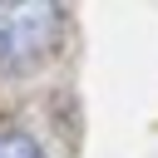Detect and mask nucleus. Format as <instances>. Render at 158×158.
I'll return each mask as SVG.
<instances>
[{"mask_svg": "<svg viewBox=\"0 0 158 158\" xmlns=\"http://www.w3.org/2000/svg\"><path fill=\"white\" fill-rule=\"evenodd\" d=\"M59 30H64L59 5H40V0L0 5V59L5 64H35L59 44Z\"/></svg>", "mask_w": 158, "mask_h": 158, "instance_id": "nucleus-1", "label": "nucleus"}, {"mask_svg": "<svg viewBox=\"0 0 158 158\" xmlns=\"http://www.w3.org/2000/svg\"><path fill=\"white\" fill-rule=\"evenodd\" d=\"M0 158H44V148L20 128H0Z\"/></svg>", "mask_w": 158, "mask_h": 158, "instance_id": "nucleus-2", "label": "nucleus"}]
</instances>
